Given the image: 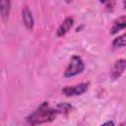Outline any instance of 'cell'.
Listing matches in <instances>:
<instances>
[{
    "label": "cell",
    "instance_id": "1",
    "mask_svg": "<svg viewBox=\"0 0 126 126\" xmlns=\"http://www.w3.org/2000/svg\"><path fill=\"white\" fill-rule=\"evenodd\" d=\"M57 114L59 113L56 106L52 107L47 101H43L33 112H32L27 117V121L32 125H39L54 120Z\"/></svg>",
    "mask_w": 126,
    "mask_h": 126
},
{
    "label": "cell",
    "instance_id": "2",
    "mask_svg": "<svg viewBox=\"0 0 126 126\" xmlns=\"http://www.w3.org/2000/svg\"><path fill=\"white\" fill-rule=\"evenodd\" d=\"M85 69V64L82 60V58L79 55H73L70 59L69 65L66 68V71L64 73V76L66 78L74 77L80 73H82Z\"/></svg>",
    "mask_w": 126,
    "mask_h": 126
},
{
    "label": "cell",
    "instance_id": "3",
    "mask_svg": "<svg viewBox=\"0 0 126 126\" xmlns=\"http://www.w3.org/2000/svg\"><path fill=\"white\" fill-rule=\"evenodd\" d=\"M90 84L89 83H81L76 86H70V87H65L62 89L63 94L66 96H74V95H81L84 93L87 92L89 89Z\"/></svg>",
    "mask_w": 126,
    "mask_h": 126
},
{
    "label": "cell",
    "instance_id": "4",
    "mask_svg": "<svg viewBox=\"0 0 126 126\" xmlns=\"http://www.w3.org/2000/svg\"><path fill=\"white\" fill-rule=\"evenodd\" d=\"M125 66H126V61L124 59H119V60L115 61L110 70V77L113 80L121 77V75L124 73Z\"/></svg>",
    "mask_w": 126,
    "mask_h": 126
},
{
    "label": "cell",
    "instance_id": "5",
    "mask_svg": "<svg viewBox=\"0 0 126 126\" xmlns=\"http://www.w3.org/2000/svg\"><path fill=\"white\" fill-rule=\"evenodd\" d=\"M73 24H74V20H73V18H71V17H67L62 23H61V25L59 26V28H58V30H57V36H59V37H61V36H64L70 30H71V28L73 27Z\"/></svg>",
    "mask_w": 126,
    "mask_h": 126
},
{
    "label": "cell",
    "instance_id": "6",
    "mask_svg": "<svg viewBox=\"0 0 126 126\" xmlns=\"http://www.w3.org/2000/svg\"><path fill=\"white\" fill-rule=\"evenodd\" d=\"M22 19H23V23H24L25 27L27 28V30L32 31V28H33V18H32V14L31 12V10L28 7L23 9Z\"/></svg>",
    "mask_w": 126,
    "mask_h": 126
},
{
    "label": "cell",
    "instance_id": "7",
    "mask_svg": "<svg viewBox=\"0 0 126 126\" xmlns=\"http://www.w3.org/2000/svg\"><path fill=\"white\" fill-rule=\"evenodd\" d=\"M126 28V18L124 15H122L121 17H119L118 19H116L113 24H112V27L110 29V33L111 34H115L116 32L124 30Z\"/></svg>",
    "mask_w": 126,
    "mask_h": 126
},
{
    "label": "cell",
    "instance_id": "8",
    "mask_svg": "<svg viewBox=\"0 0 126 126\" xmlns=\"http://www.w3.org/2000/svg\"><path fill=\"white\" fill-rule=\"evenodd\" d=\"M11 12V0H0V15L4 21L9 18Z\"/></svg>",
    "mask_w": 126,
    "mask_h": 126
},
{
    "label": "cell",
    "instance_id": "9",
    "mask_svg": "<svg viewBox=\"0 0 126 126\" xmlns=\"http://www.w3.org/2000/svg\"><path fill=\"white\" fill-rule=\"evenodd\" d=\"M126 44V34L122 33L121 35H119L118 37H116L113 41H112V46L114 48H119V47H124Z\"/></svg>",
    "mask_w": 126,
    "mask_h": 126
},
{
    "label": "cell",
    "instance_id": "10",
    "mask_svg": "<svg viewBox=\"0 0 126 126\" xmlns=\"http://www.w3.org/2000/svg\"><path fill=\"white\" fill-rule=\"evenodd\" d=\"M56 108H57V111L59 114H66L69 111H71L72 105L68 102H60L56 105Z\"/></svg>",
    "mask_w": 126,
    "mask_h": 126
},
{
    "label": "cell",
    "instance_id": "11",
    "mask_svg": "<svg viewBox=\"0 0 126 126\" xmlns=\"http://www.w3.org/2000/svg\"><path fill=\"white\" fill-rule=\"evenodd\" d=\"M103 125H114V123H113L112 121H108V122H106V123H104Z\"/></svg>",
    "mask_w": 126,
    "mask_h": 126
},
{
    "label": "cell",
    "instance_id": "12",
    "mask_svg": "<svg viewBox=\"0 0 126 126\" xmlns=\"http://www.w3.org/2000/svg\"><path fill=\"white\" fill-rule=\"evenodd\" d=\"M108 1H109V0H99V2H100V3H103V4H104V3H107Z\"/></svg>",
    "mask_w": 126,
    "mask_h": 126
},
{
    "label": "cell",
    "instance_id": "13",
    "mask_svg": "<svg viewBox=\"0 0 126 126\" xmlns=\"http://www.w3.org/2000/svg\"><path fill=\"white\" fill-rule=\"evenodd\" d=\"M65 1H66L67 3H71V2H73L74 0H65Z\"/></svg>",
    "mask_w": 126,
    "mask_h": 126
}]
</instances>
